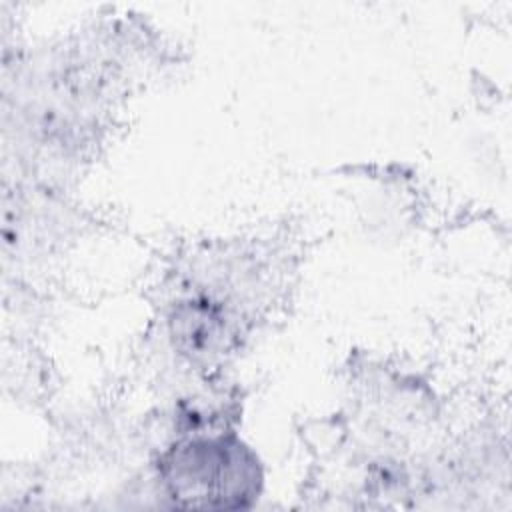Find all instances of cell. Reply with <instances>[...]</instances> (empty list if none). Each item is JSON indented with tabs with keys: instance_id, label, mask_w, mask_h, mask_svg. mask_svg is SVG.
I'll return each instance as SVG.
<instances>
[{
	"instance_id": "6da1fadb",
	"label": "cell",
	"mask_w": 512,
	"mask_h": 512,
	"mask_svg": "<svg viewBox=\"0 0 512 512\" xmlns=\"http://www.w3.org/2000/svg\"><path fill=\"white\" fill-rule=\"evenodd\" d=\"M166 482L180 506L236 508L252 498L256 466L238 446L194 442L166 466Z\"/></svg>"
},
{
	"instance_id": "7a4b0ae2",
	"label": "cell",
	"mask_w": 512,
	"mask_h": 512,
	"mask_svg": "<svg viewBox=\"0 0 512 512\" xmlns=\"http://www.w3.org/2000/svg\"><path fill=\"white\" fill-rule=\"evenodd\" d=\"M172 336L182 354L194 360H210L230 342L228 320L210 302L182 304L172 318Z\"/></svg>"
}]
</instances>
